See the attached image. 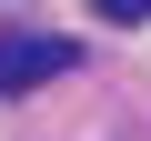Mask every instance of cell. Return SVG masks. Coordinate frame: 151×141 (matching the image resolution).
Instances as JSON below:
<instances>
[{
	"mask_svg": "<svg viewBox=\"0 0 151 141\" xmlns=\"http://www.w3.org/2000/svg\"><path fill=\"white\" fill-rule=\"evenodd\" d=\"M50 70H81V40H40V30H10L0 40V91H30Z\"/></svg>",
	"mask_w": 151,
	"mask_h": 141,
	"instance_id": "1",
	"label": "cell"
},
{
	"mask_svg": "<svg viewBox=\"0 0 151 141\" xmlns=\"http://www.w3.org/2000/svg\"><path fill=\"white\" fill-rule=\"evenodd\" d=\"M101 10H111V20H141V10H151V0H101Z\"/></svg>",
	"mask_w": 151,
	"mask_h": 141,
	"instance_id": "2",
	"label": "cell"
}]
</instances>
